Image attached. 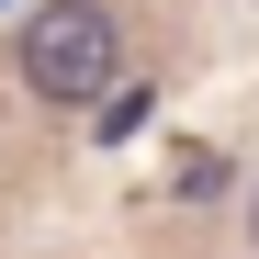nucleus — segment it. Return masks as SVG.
I'll list each match as a JSON object with an SVG mask.
<instances>
[{
  "label": "nucleus",
  "mask_w": 259,
  "mask_h": 259,
  "mask_svg": "<svg viewBox=\"0 0 259 259\" xmlns=\"http://www.w3.org/2000/svg\"><path fill=\"white\" fill-rule=\"evenodd\" d=\"M248 237H259V192H248Z\"/></svg>",
  "instance_id": "nucleus-2"
},
{
  "label": "nucleus",
  "mask_w": 259,
  "mask_h": 259,
  "mask_svg": "<svg viewBox=\"0 0 259 259\" xmlns=\"http://www.w3.org/2000/svg\"><path fill=\"white\" fill-rule=\"evenodd\" d=\"M12 68H23V91L46 102V113H91L113 79H124V23H113V0H46V12H23Z\"/></svg>",
  "instance_id": "nucleus-1"
}]
</instances>
